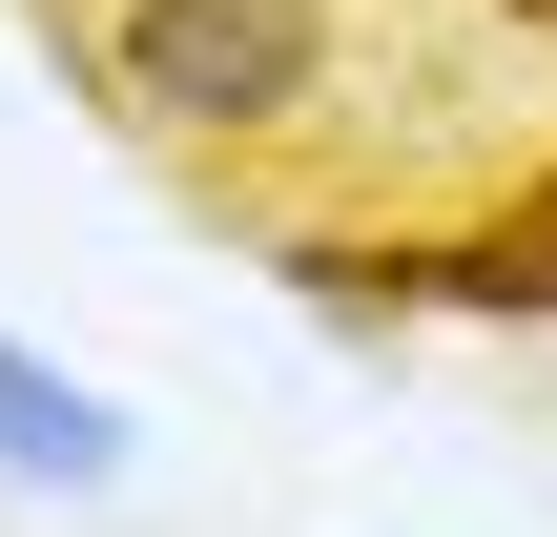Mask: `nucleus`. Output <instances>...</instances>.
I'll return each mask as SVG.
<instances>
[{
	"mask_svg": "<svg viewBox=\"0 0 557 537\" xmlns=\"http://www.w3.org/2000/svg\"><path fill=\"white\" fill-rule=\"evenodd\" d=\"M0 476H21V497H124V414L62 393L41 352H0Z\"/></svg>",
	"mask_w": 557,
	"mask_h": 537,
	"instance_id": "2",
	"label": "nucleus"
},
{
	"mask_svg": "<svg viewBox=\"0 0 557 537\" xmlns=\"http://www.w3.org/2000/svg\"><path fill=\"white\" fill-rule=\"evenodd\" d=\"M83 83H103L145 145H207V166L248 145V166H269V145L331 124L351 21H331V0H103V21H83Z\"/></svg>",
	"mask_w": 557,
	"mask_h": 537,
	"instance_id": "1",
	"label": "nucleus"
}]
</instances>
